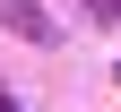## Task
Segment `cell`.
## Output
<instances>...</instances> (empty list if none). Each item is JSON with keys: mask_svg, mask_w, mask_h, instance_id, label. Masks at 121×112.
Listing matches in <instances>:
<instances>
[{"mask_svg": "<svg viewBox=\"0 0 121 112\" xmlns=\"http://www.w3.org/2000/svg\"><path fill=\"white\" fill-rule=\"evenodd\" d=\"M0 17L17 26V35H26V43H60V26H52V17H43L35 0H0Z\"/></svg>", "mask_w": 121, "mask_h": 112, "instance_id": "6da1fadb", "label": "cell"}]
</instances>
